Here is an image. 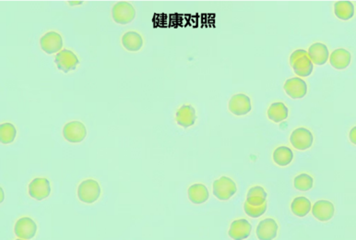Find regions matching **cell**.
Instances as JSON below:
<instances>
[{"label":"cell","instance_id":"obj_1","mask_svg":"<svg viewBox=\"0 0 356 240\" xmlns=\"http://www.w3.org/2000/svg\"><path fill=\"white\" fill-rule=\"evenodd\" d=\"M101 196V187L94 179H86L78 187V198L83 203H94Z\"/></svg>","mask_w":356,"mask_h":240},{"label":"cell","instance_id":"obj_2","mask_svg":"<svg viewBox=\"0 0 356 240\" xmlns=\"http://www.w3.org/2000/svg\"><path fill=\"white\" fill-rule=\"evenodd\" d=\"M213 194L220 200H228L236 194L237 187L235 181L228 177H220L213 183Z\"/></svg>","mask_w":356,"mask_h":240},{"label":"cell","instance_id":"obj_3","mask_svg":"<svg viewBox=\"0 0 356 240\" xmlns=\"http://www.w3.org/2000/svg\"><path fill=\"white\" fill-rule=\"evenodd\" d=\"M112 17L117 24L126 25L132 23L136 17V11L134 7L126 1H119L112 9Z\"/></svg>","mask_w":356,"mask_h":240},{"label":"cell","instance_id":"obj_4","mask_svg":"<svg viewBox=\"0 0 356 240\" xmlns=\"http://www.w3.org/2000/svg\"><path fill=\"white\" fill-rule=\"evenodd\" d=\"M86 136V127L80 121H71L64 126L63 137L69 143H81L85 140Z\"/></svg>","mask_w":356,"mask_h":240},{"label":"cell","instance_id":"obj_5","mask_svg":"<svg viewBox=\"0 0 356 240\" xmlns=\"http://www.w3.org/2000/svg\"><path fill=\"white\" fill-rule=\"evenodd\" d=\"M55 63L59 70L63 71L64 73H69L77 69L80 61L73 52L68 49H62L57 54Z\"/></svg>","mask_w":356,"mask_h":240},{"label":"cell","instance_id":"obj_6","mask_svg":"<svg viewBox=\"0 0 356 240\" xmlns=\"http://www.w3.org/2000/svg\"><path fill=\"white\" fill-rule=\"evenodd\" d=\"M37 225L30 217H22L18 220L14 226V233L20 239L30 240L35 237Z\"/></svg>","mask_w":356,"mask_h":240},{"label":"cell","instance_id":"obj_7","mask_svg":"<svg viewBox=\"0 0 356 240\" xmlns=\"http://www.w3.org/2000/svg\"><path fill=\"white\" fill-rule=\"evenodd\" d=\"M40 46L45 53L52 55L61 51V48L63 47V39L57 32H48L41 37Z\"/></svg>","mask_w":356,"mask_h":240},{"label":"cell","instance_id":"obj_8","mask_svg":"<svg viewBox=\"0 0 356 240\" xmlns=\"http://www.w3.org/2000/svg\"><path fill=\"white\" fill-rule=\"evenodd\" d=\"M29 195L36 200H43L48 198L51 193L50 182L47 178L36 177L29 184Z\"/></svg>","mask_w":356,"mask_h":240},{"label":"cell","instance_id":"obj_9","mask_svg":"<svg viewBox=\"0 0 356 240\" xmlns=\"http://www.w3.org/2000/svg\"><path fill=\"white\" fill-rule=\"evenodd\" d=\"M314 138L311 133L305 128H298L293 131L290 137V142L293 147L299 151H304L310 148L313 144Z\"/></svg>","mask_w":356,"mask_h":240},{"label":"cell","instance_id":"obj_10","mask_svg":"<svg viewBox=\"0 0 356 240\" xmlns=\"http://www.w3.org/2000/svg\"><path fill=\"white\" fill-rule=\"evenodd\" d=\"M228 107L232 114L238 116L245 115L248 114L252 109L251 100L246 94L238 93L231 98Z\"/></svg>","mask_w":356,"mask_h":240},{"label":"cell","instance_id":"obj_11","mask_svg":"<svg viewBox=\"0 0 356 240\" xmlns=\"http://www.w3.org/2000/svg\"><path fill=\"white\" fill-rule=\"evenodd\" d=\"M284 91L292 99H302L307 92L306 82L301 78H292L285 81Z\"/></svg>","mask_w":356,"mask_h":240},{"label":"cell","instance_id":"obj_12","mask_svg":"<svg viewBox=\"0 0 356 240\" xmlns=\"http://www.w3.org/2000/svg\"><path fill=\"white\" fill-rule=\"evenodd\" d=\"M252 225L246 219H238L231 223L228 234L232 239L245 240L250 235Z\"/></svg>","mask_w":356,"mask_h":240},{"label":"cell","instance_id":"obj_13","mask_svg":"<svg viewBox=\"0 0 356 240\" xmlns=\"http://www.w3.org/2000/svg\"><path fill=\"white\" fill-rule=\"evenodd\" d=\"M334 212L333 203L328 200H317L312 208L313 216L321 222L329 221L333 217Z\"/></svg>","mask_w":356,"mask_h":240},{"label":"cell","instance_id":"obj_14","mask_svg":"<svg viewBox=\"0 0 356 240\" xmlns=\"http://www.w3.org/2000/svg\"><path fill=\"white\" fill-rule=\"evenodd\" d=\"M278 223L272 218L262 220L257 227V236L259 240H273L277 236Z\"/></svg>","mask_w":356,"mask_h":240},{"label":"cell","instance_id":"obj_15","mask_svg":"<svg viewBox=\"0 0 356 240\" xmlns=\"http://www.w3.org/2000/svg\"><path fill=\"white\" fill-rule=\"evenodd\" d=\"M307 57H309L312 63L316 64L317 66L326 64L329 57L327 46L321 43L313 44L307 51Z\"/></svg>","mask_w":356,"mask_h":240},{"label":"cell","instance_id":"obj_16","mask_svg":"<svg viewBox=\"0 0 356 240\" xmlns=\"http://www.w3.org/2000/svg\"><path fill=\"white\" fill-rule=\"evenodd\" d=\"M175 119L178 125L185 129L193 126L197 119L195 108L190 104L182 105L175 114Z\"/></svg>","mask_w":356,"mask_h":240},{"label":"cell","instance_id":"obj_17","mask_svg":"<svg viewBox=\"0 0 356 240\" xmlns=\"http://www.w3.org/2000/svg\"><path fill=\"white\" fill-rule=\"evenodd\" d=\"M329 63L333 67L334 69H347L350 63V53L343 48H338L334 50L331 55L329 56Z\"/></svg>","mask_w":356,"mask_h":240},{"label":"cell","instance_id":"obj_18","mask_svg":"<svg viewBox=\"0 0 356 240\" xmlns=\"http://www.w3.org/2000/svg\"><path fill=\"white\" fill-rule=\"evenodd\" d=\"M189 199L194 204H202L209 200V190L203 184H194L188 190Z\"/></svg>","mask_w":356,"mask_h":240},{"label":"cell","instance_id":"obj_19","mask_svg":"<svg viewBox=\"0 0 356 240\" xmlns=\"http://www.w3.org/2000/svg\"><path fill=\"white\" fill-rule=\"evenodd\" d=\"M122 45L127 51H139L143 46V39L137 32H127L122 36Z\"/></svg>","mask_w":356,"mask_h":240},{"label":"cell","instance_id":"obj_20","mask_svg":"<svg viewBox=\"0 0 356 240\" xmlns=\"http://www.w3.org/2000/svg\"><path fill=\"white\" fill-rule=\"evenodd\" d=\"M334 12L341 21H349L354 15V7L350 1H337L334 5Z\"/></svg>","mask_w":356,"mask_h":240},{"label":"cell","instance_id":"obj_21","mask_svg":"<svg viewBox=\"0 0 356 240\" xmlns=\"http://www.w3.org/2000/svg\"><path fill=\"white\" fill-rule=\"evenodd\" d=\"M292 67L294 73L299 77H308L313 72V63L307 56L299 57L293 62Z\"/></svg>","mask_w":356,"mask_h":240},{"label":"cell","instance_id":"obj_22","mask_svg":"<svg viewBox=\"0 0 356 240\" xmlns=\"http://www.w3.org/2000/svg\"><path fill=\"white\" fill-rule=\"evenodd\" d=\"M267 192L260 186L253 187L248 190L247 195V202L249 205L259 207L264 204L267 200Z\"/></svg>","mask_w":356,"mask_h":240},{"label":"cell","instance_id":"obj_23","mask_svg":"<svg viewBox=\"0 0 356 240\" xmlns=\"http://www.w3.org/2000/svg\"><path fill=\"white\" fill-rule=\"evenodd\" d=\"M288 114L289 110L283 103H271L268 110V117L275 123H280L286 119Z\"/></svg>","mask_w":356,"mask_h":240},{"label":"cell","instance_id":"obj_24","mask_svg":"<svg viewBox=\"0 0 356 240\" xmlns=\"http://www.w3.org/2000/svg\"><path fill=\"white\" fill-rule=\"evenodd\" d=\"M291 210L294 215L298 217H304L311 211V202L305 197H297L291 204Z\"/></svg>","mask_w":356,"mask_h":240},{"label":"cell","instance_id":"obj_25","mask_svg":"<svg viewBox=\"0 0 356 240\" xmlns=\"http://www.w3.org/2000/svg\"><path fill=\"white\" fill-rule=\"evenodd\" d=\"M293 159L292 150L286 146L278 147L273 153V161L276 165L280 166H286L291 164Z\"/></svg>","mask_w":356,"mask_h":240},{"label":"cell","instance_id":"obj_26","mask_svg":"<svg viewBox=\"0 0 356 240\" xmlns=\"http://www.w3.org/2000/svg\"><path fill=\"white\" fill-rule=\"evenodd\" d=\"M17 130L12 123L0 124V143L11 144L15 141Z\"/></svg>","mask_w":356,"mask_h":240},{"label":"cell","instance_id":"obj_27","mask_svg":"<svg viewBox=\"0 0 356 240\" xmlns=\"http://www.w3.org/2000/svg\"><path fill=\"white\" fill-rule=\"evenodd\" d=\"M313 177H310L307 174H301L294 178L293 185L294 188L299 191H307L310 190L313 187Z\"/></svg>","mask_w":356,"mask_h":240},{"label":"cell","instance_id":"obj_28","mask_svg":"<svg viewBox=\"0 0 356 240\" xmlns=\"http://www.w3.org/2000/svg\"><path fill=\"white\" fill-rule=\"evenodd\" d=\"M244 209L245 212L247 213L249 217L251 218H259L264 214L266 210H267V203L265 202L264 204H262L259 207H254V206L249 205L247 201L244 204Z\"/></svg>","mask_w":356,"mask_h":240},{"label":"cell","instance_id":"obj_29","mask_svg":"<svg viewBox=\"0 0 356 240\" xmlns=\"http://www.w3.org/2000/svg\"><path fill=\"white\" fill-rule=\"evenodd\" d=\"M304 56H307V51H305L304 49H298V50H295V51L293 52V54L291 55V57H290V64L293 65V62L298 59L299 57H304Z\"/></svg>","mask_w":356,"mask_h":240},{"label":"cell","instance_id":"obj_30","mask_svg":"<svg viewBox=\"0 0 356 240\" xmlns=\"http://www.w3.org/2000/svg\"><path fill=\"white\" fill-rule=\"evenodd\" d=\"M355 132H356V128L354 127L351 131H350V142L351 143H353V144H355L356 143V141H355Z\"/></svg>","mask_w":356,"mask_h":240},{"label":"cell","instance_id":"obj_31","mask_svg":"<svg viewBox=\"0 0 356 240\" xmlns=\"http://www.w3.org/2000/svg\"><path fill=\"white\" fill-rule=\"evenodd\" d=\"M5 199V194H4V191L2 188L0 187V204L3 202V200Z\"/></svg>","mask_w":356,"mask_h":240},{"label":"cell","instance_id":"obj_32","mask_svg":"<svg viewBox=\"0 0 356 240\" xmlns=\"http://www.w3.org/2000/svg\"><path fill=\"white\" fill-rule=\"evenodd\" d=\"M16 240H23V239H20V238H18V239Z\"/></svg>","mask_w":356,"mask_h":240}]
</instances>
